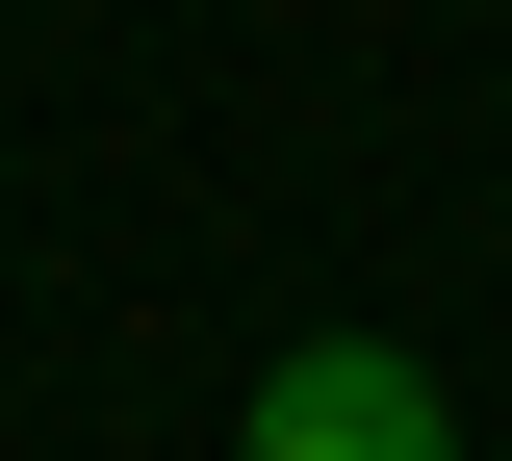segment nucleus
Masks as SVG:
<instances>
[{
	"mask_svg": "<svg viewBox=\"0 0 512 461\" xmlns=\"http://www.w3.org/2000/svg\"><path fill=\"white\" fill-rule=\"evenodd\" d=\"M231 461H461V385L384 359V333H308V359H256V436Z\"/></svg>",
	"mask_w": 512,
	"mask_h": 461,
	"instance_id": "f257e3e1",
	"label": "nucleus"
}]
</instances>
